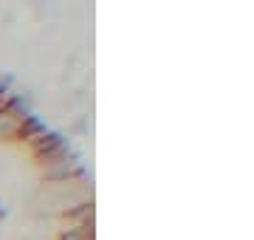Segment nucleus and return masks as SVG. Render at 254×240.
<instances>
[{"label":"nucleus","mask_w":254,"mask_h":240,"mask_svg":"<svg viewBox=\"0 0 254 240\" xmlns=\"http://www.w3.org/2000/svg\"><path fill=\"white\" fill-rule=\"evenodd\" d=\"M43 121L28 111L23 99H11L3 111H0V141L3 144H20L31 130H37Z\"/></svg>","instance_id":"f257e3e1"},{"label":"nucleus","mask_w":254,"mask_h":240,"mask_svg":"<svg viewBox=\"0 0 254 240\" xmlns=\"http://www.w3.org/2000/svg\"><path fill=\"white\" fill-rule=\"evenodd\" d=\"M0 218H3V209H0Z\"/></svg>","instance_id":"f03ea898"}]
</instances>
